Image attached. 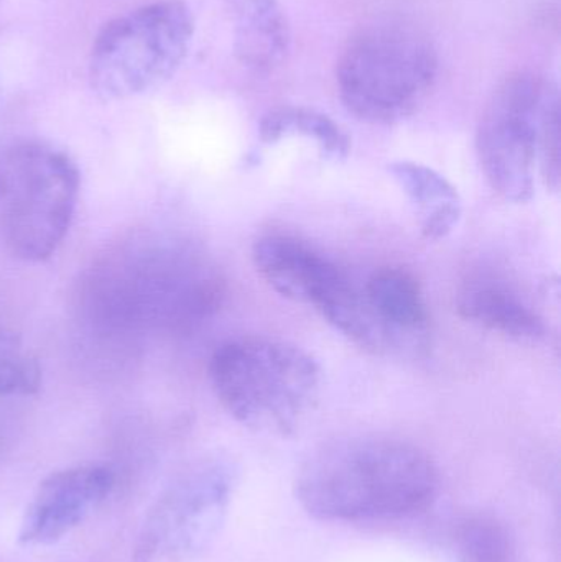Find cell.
I'll return each mask as SVG.
<instances>
[{"mask_svg": "<svg viewBox=\"0 0 561 562\" xmlns=\"http://www.w3.org/2000/svg\"><path fill=\"white\" fill-rule=\"evenodd\" d=\"M437 55L427 36L404 23H378L349 40L338 86L349 112L372 124L411 117L434 88Z\"/></svg>", "mask_w": 561, "mask_h": 562, "instance_id": "cell-5", "label": "cell"}, {"mask_svg": "<svg viewBox=\"0 0 561 562\" xmlns=\"http://www.w3.org/2000/svg\"><path fill=\"white\" fill-rule=\"evenodd\" d=\"M389 173L420 216L425 240L438 243L457 229L463 216V204L457 188L444 175L415 161H394L389 165Z\"/></svg>", "mask_w": 561, "mask_h": 562, "instance_id": "cell-13", "label": "cell"}, {"mask_svg": "<svg viewBox=\"0 0 561 562\" xmlns=\"http://www.w3.org/2000/svg\"><path fill=\"white\" fill-rule=\"evenodd\" d=\"M539 155L547 187L559 191L561 180L560 108L556 92L550 91L543 104L539 125Z\"/></svg>", "mask_w": 561, "mask_h": 562, "instance_id": "cell-18", "label": "cell"}, {"mask_svg": "<svg viewBox=\"0 0 561 562\" xmlns=\"http://www.w3.org/2000/svg\"><path fill=\"white\" fill-rule=\"evenodd\" d=\"M292 135H302L318 145L326 160L341 161L351 151L348 132L332 117L313 109L283 105L270 109L259 124V138L273 145Z\"/></svg>", "mask_w": 561, "mask_h": 562, "instance_id": "cell-15", "label": "cell"}, {"mask_svg": "<svg viewBox=\"0 0 561 562\" xmlns=\"http://www.w3.org/2000/svg\"><path fill=\"white\" fill-rule=\"evenodd\" d=\"M0 2H2V0H0Z\"/></svg>", "mask_w": 561, "mask_h": 562, "instance_id": "cell-19", "label": "cell"}, {"mask_svg": "<svg viewBox=\"0 0 561 562\" xmlns=\"http://www.w3.org/2000/svg\"><path fill=\"white\" fill-rule=\"evenodd\" d=\"M81 175L66 151L38 140L0 150V246L22 262L52 259L65 243Z\"/></svg>", "mask_w": 561, "mask_h": 562, "instance_id": "cell-4", "label": "cell"}, {"mask_svg": "<svg viewBox=\"0 0 561 562\" xmlns=\"http://www.w3.org/2000/svg\"><path fill=\"white\" fill-rule=\"evenodd\" d=\"M361 290L391 350L424 346L430 316L420 281L414 273L402 267H382L369 277Z\"/></svg>", "mask_w": 561, "mask_h": 562, "instance_id": "cell-11", "label": "cell"}, {"mask_svg": "<svg viewBox=\"0 0 561 562\" xmlns=\"http://www.w3.org/2000/svg\"><path fill=\"white\" fill-rule=\"evenodd\" d=\"M239 20V52L257 69L283 61L290 48V26L279 0H229Z\"/></svg>", "mask_w": 561, "mask_h": 562, "instance_id": "cell-14", "label": "cell"}, {"mask_svg": "<svg viewBox=\"0 0 561 562\" xmlns=\"http://www.w3.org/2000/svg\"><path fill=\"white\" fill-rule=\"evenodd\" d=\"M253 262L260 279L280 296L310 304L316 311L351 281L325 254L285 234L257 239Z\"/></svg>", "mask_w": 561, "mask_h": 562, "instance_id": "cell-10", "label": "cell"}, {"mask_svg": "<svg viewBox=\"0 0 561 562\" xmlns=\"http://www.w3.org/2000/svg\"><path fill=\"white\" fill-rule=\"evenodd\" d=\"M438 488L434 459L412 442L346 439L312 456L295 479V497L326 521L392 520L424 510Z\"/></svg>", "mask_w": 561, "mask_h": 562, "instance_id": "cell-1", "label": "cell"}, {"mask_svg": "<svg viewBox=\"0 0 561 562\" xmlns=\"http://www.w3.org/2000/svg\"><path fill=\"white\" fill-rule=\"evenodd\" d=\"M549 92L536 76L510 75L497 86L481 115L478 164L494 193L509 203L532 198L540 115Z\"/></svg>", "mask_w": 561, "mask_h": 562, "instance_id": "cell-7", "label": "cell"}, {"mask_svg": "<svg viewBox=\"0 0 561 562\" xmlns=\"http://www.w3.org/2000/svg\"><path fill=\"white\" fill-rule=\"evenodd\" d=\"M460 562H510L513 543L506 527L490 515H470L455 528Z\"/></svg>", "mask_w": 561, "mask_h": 562, "instance_id": "cell-16", "label": "cell"}, {"mask_svg": "<svg viewBox=\"0 0 561 562\" xmlns=\"http://www.w3.org/2000/svg\"><path fill=\"white\" fill-rule=\"evenodd\" d=\"M457 310L491 333L514 339H537L546 334V324L526 297L500 277L478 273L463 281L457 294Z\"/></svg>", "mask_w": 561, "mask_h": 562, "instance_id": "cell-12", "label": "cell"}, {"mask_svg": "<svg viewBox=\"0 0 561 562\" xmlns=\"http://www.w3.org/2000/svg\"><path fill=\"white\" fill-rule=\"evenodd\" d=\"M207 372L221 406L240 425L270 435L292 432L322 385V370L308 352L267 337L221 344Z\"/></svg>", "mask_w": 561, "mask_h": 562, "instance_id": "cell-3", "label": "cell"}, {"mask_svg": "<svg viewBox=\"0 0 561 562\" xmlns=\"http://www.w3.org/2000/svg\"><path fill=\"white\" fill-rule=\"evenodd\" d=\"M91 296L115 324H161L188 330L213 316L224 300V280L201 254L178 247H134L96 267Z\"/></svg>", "mask_w": 561, "mask_h": 562, "instance_id": "cell-2", "label": "cell"}, {"mask_svg": "<svg viewBox=\"0 0 561 562\" xmlns=\"http://www.w3.org/2000/svg\"><path fill=\"white\" fill-rule=\"evenodd\" d=\"M233 487V471L224 464L204 465L184 479L157 521L165 550L187 557L206 547L223 524Z\"/></svg>", "mask_w": 561, "mask_h": 562, "instance_id": "cell-9", "label": "cell"}, {"mask_svg": "<svg viewBox=\"0 0 561 562\" xmlns=\"http://www.w3.org/2000/svg\"><path fill=\"white\" fill-rule=\"evenodd\" d=\"M193 35V12L181 0H158L115 16L92 43V91L104 101H124L158 88L181 68Z\"/></svg>", "mask_w": 561, "mask_h": 562, "instance_id": "cell-6", "label": "cell"}, {"mask_svg": "<svg viewBox=\"0 0 561 562\" xmlns=\"http://www.w3.org/2000/svg\"><path fill=\"white\" fill-rule=\"evenodd\" d=\"M114 474L102 465H79L48 475L23 517L19 540L45 547L75 530L114 487Z\"/></svg>", "mask_w": 561, "mask_h": 562, "instance_id": "cell-8", "label": "cell"}, {"mask_svg": "<svg viewBox=\"0 0 561 562\" xmlns=\"http://www.w3.org/2000/svg\"><path fill=\"white\" fill-rule=\"evenodd\" d=\"M42 366L22 337L0 327V396H32L42 389Z\"/></svg>", "mask_w": 561, "mask_h": 562, "instance_id": "cell-17", "label": "cell"}]
</instances>
